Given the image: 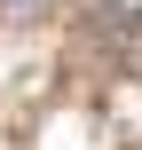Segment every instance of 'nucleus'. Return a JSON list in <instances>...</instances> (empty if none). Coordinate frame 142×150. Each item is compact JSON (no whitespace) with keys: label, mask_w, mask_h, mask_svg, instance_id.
Returning a JSON list of instances; mask_svg holds the SVG:
<instances>
[{"label":"nucleus","mask_w":142,"mask_h":150,"mask_svg":"<svg viewBox=\"0 0 142 150\" xmlns=\"http://www.w3.org/2000/svg\"><path fill=\"white\" fill-rule=\"evenodd\" d=\"M47 0H0V16H40Z\"/></svg>","instance_id":"1"}]
</instances>
